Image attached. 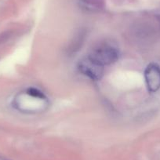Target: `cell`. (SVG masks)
Returning a JSON list of instances; mask_svg holds the SVG:
<instances>
[{
	"instance_id": "obj_1",
	"label": "cell",
	"mask_w": 160,
	"mask_h": 160,
	"mask_svg": "<svg viewBox=\"0 0 160 160\" xmlns=\"http://www.w3.org/2000/svg\"><path fill=\"white\" fill-rule=\"evenodd\" d=\"M119 53L116 47L109 42H101L91 49L87 58L99 65H111L118 59Z\"/></svg>"
},
{
	"instance_id": "obj_2",
	"label": "cell",
	"mask_w": 160,
	"mask_h": 160,
	"mask_svg": "<svg viewBox=\"0 0 160 160\" xmlns=\"http://www.w3.org/2000/svg\"><path fill=\"white\" fill-rule=\"evenodd\" d=\"M78 68L81 73L94 81L100 80L104 75V67L93 62L87 57L79 61Z\"/></svg>"
},
{
	"instance_id": "obj_3",
	"label": "cell",
	"mask_w": 160,
	"mask_h": 160,
	"mask_svg": "<svg viewBox=\"0 0 160 160\" xmlns=\"http://www.w3.org/2000/svg\"><path fill=\"white\" fill-rule=\"evenodd\" d=\"M146 85L150 92H156L160 89V67L156 64H148L144 71Z\"/></svg>"
},
{
	"instance_id": "obj_4",
	"label": "cell",
	"mask_w": 160,
	"mask_h": 160,
	"mask_svg": "<svg viewBox=\"0 0 160 160\" xmlns=\"http://www.w3.org/2000/svg\"><path fill=\"white\" fill-rule=\"evenodd\" d=\"M86 38V32L84 30L78 31L76 33V35L74 36L73 39L71 42L70 45H69L68 48V52L70 54L75 53V52L78 51L81 47H82V44L84 43Z\"/></svg>"
},
{
	"instance_id": "obj_5",
	"label": "cell",
	"mask_w": 160,
	"mask_h": 160,
	"mask_svg": "<svg viewBox=\"0 0 160 160\" xmlns=\"http://www.w3.org/2000/svg\"><path fill=\"white\" fill-rule=\"evenodd\" d=\"M80 5L90 11H99L104 7V0H78Z\"/></svg>"
},
{
	"instance_id": "obj_6",
	"label": "cell",
	"mask_w": 160,
	"mask_h": 160,
	"mask_svg": "<svg viewBox=\"0 0 160 160\" xmlns=\"http://www.w3.org/2000/svg\"><path fill=\"white\" fill-rule=\"evenodd\" d=\"M26 93L30 96L33 97V98H39V99H46L45 96H44L43 93L42 92L38 90V89L35 88H28L26 91Z\"/></svg>"
},
{
	"instance_id": "obj_7",
	"label": "cell",
	"mask_w": 160,
	"mask_h": 160,
	"mask_svg": "<svg viewBox=\"0 0 160 160\" xmlns=\"http://www.w3.org/2000/svg\"><path fill=\"white\" fill-rule=\"evenodd\" d=\"M158 20H159V21H160V16L158 17Z\"/></svg>"
}]
</instances>
